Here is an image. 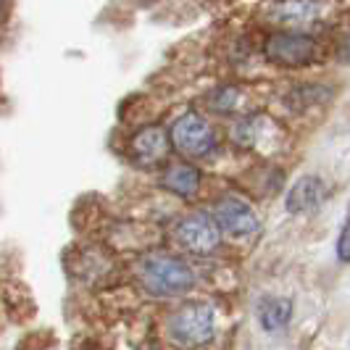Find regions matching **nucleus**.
I'll list each match as a JSON object with an SVG mask.
<instances>
[{"mask_svg": "<svg viewBox=\"0 0 350 350\" xmlns=\"http://www.w3.org/2000/svg\"><path fill=\"white\" fill-rule=\"evenodd\" d=\"M137 280L153 298H179L195 287L193 266L174 253H148L137 261Z\"/></svg>", "mask_w": 350, "mask_h": 350, "instance_id": "obj_1", "label": "nucleus"}, {"mask_svg": "<svg viewBox=\"0 0 350 350\" xmlns=\"http://www.w3.org/2000/svg\"><path fill=\"white\" fill-rule=\"evenodd\" d=\"M166 332L176 345H206L216 332V311L206 300H187L166 319Z\"/></svg>", "mask_w": 350, "mask_h": 350, "instance_id": "obj_2", "label": "nucleus"}, {"mask_svg": "<svg viewBox=\"0 0 350 350\" xmlns=\"http://www.w3.org/2000/svg\"><path fill=\"white\" fill-rule=\"evenodd\" d=\"M169 137H172V148L185 158H203L216 148L213 126H211L200 113H195V111L182 113V116L172 124Z\"/></svg>", "mask_w": 350, "mask_h": 350, "instance_id": "obj_3", "label": "nucleus"}, {"mask_svg": "<svg viewBox=\"0 0 350 350\" xmlns=\"http://www.w3.org/2000/svg\"><path fill=\"white\" fill-rule=\"evenodd\" d=\"M176 243L193 256H211L221 245L224 232L219 227L216 216H211L206 211H195L190 216H185L174 229Z\"/></svg>", "mask_w": 350, "mask_h": 350, "instance_id": "obj_4", "label": "nucleus"}, {"mask_svg": "<svg viewBox=\"0 0 350 350\" xmlns=\"http://www.w3.org/2000/svg\"><path fill=\"white\" fill-rule=\"evenodd\" d=\"M263 53L271 64H280V66H306L316 58L319 48L314 37L300 35V32H280L266 40Z\"/></svg>", "mask_w": 350, "mask_h": 350, "instance_id": "obj_5", "label": "nucleus"}, {"mask_svg": "<svg viewBox=\"0 0 350 350\" xmlns=\"http://www.w3.org/2000/svg\"><path fill=\"white\" fill-rule=\"evenodd\" d=\"M213 216H216L221 232H227L232 237H250V234H258V229H261L258 213L253 211V206L247 200L237 198V195L219 198Z\"/></svg>", "mask_w": 350, "mask_h": 350, "instance_id": "obj_6", "label": "nucleus"}, {"mask_svg": "<svg viewBox=\"0 0 350 350\" xmlns=\"http://www.w3.org/2000/svg\"><path fill=\"white\" fill-rule=\"evenodd\" d=\"M169 153H172V137L158 124L142 126L140 132H135L129 137L126 156H129L132 163H137V166H148V169L158 166V163H163L169 158Z\"/></svg>", "mask_w": 350, "mask_h": 350, "instance_id": "obj_7", "label": "nucleus"}, {"mask_svg": "<svg viewBox=\"0 0 350 350\" xmlns=\"http://www.w3.org/2000/svg\"><path fill=\"white\" fill-rule=\"evenodd\" d=\"M232 137L237 145H243L247 150H271L274 142L282 137V129L269 116H245L234 124Z\"/></svg>", "mask_w": 350, "mask_h": 350, "instance_id": "obj_8", "label": "nucleus"}, {"mask_svg": "<svg viewBox=\"0 0 350 350\" xmlns=\"http://www.w3.org/2000/svg\"><path fill=\"white\" fill-rule=\"evenodd\" d=\"M324 200H327V182L316 174H306L293 182L284 198V206L287 213H311Z\"/></svg>", "mask_w": 350, "mask_h": 350, "instance_id": "obj_9", "label": "nucleus"}, {"mask_svg": "<svg viewBox=\"0 0 350 350\" xmlns=\"http://www.w3.org/2000/svg\"><path fill=\"white\" fill-rule=\"evenodd\" d=\"M321 14V5L316 0H280L271 5V16L277 24L284 27H306L316 21Z\"/></svg>", "mask_w": 350, "mask_h": 350, "instance_id": "obj_10", "label": "nucleus"}, {"mask_svg": "<svg viewBox=\"0 0 350 350\" xmlns=\"http://www.w3.org/2000/svg\"><path fill=\"white\" fill-rule=\"evenodd\" d=\"M161 185L169 190V193L179 195L185 200H193L195 195L200 193V172L195 169L193 163H176L169 166L163 176H161Z\"/></svg>", "mask_w": 350, "mask_h": 350, "instance_id": "obj_11", "label": "nucleus"}, {"mask_svg": "<svg viewBox=\"0 0 350 350\" xmlns=\"http://www.w3.org/2000/svg\"><path fill=\"white\" fill-rule=\"evenodd\" d=\"M293 319V300L290 298H266L258 306V321L266 332H280Z\"/></svg>", "mask_w": 350, "mask_h": 350, "instance_id": "obj_12", "label": "nucleus"}, {"mask_svg": "<svg viewBox=\"0 0 350 350\" xmlns=\"http://www.w3.org/2000/svg\"><path fill=\"white\" fill-rule=\"evenodd\" d=\"M237 105H240V90L234 88H221L211 98V108L219 113H232Z\"/></svg>", "mask_w": 350, "mask_h": 350, "instance_id": "obj_13", "label": "nucleus"}, {"mask_svg": "<svg viewBox=\"0 0 350 350\" xmlns=\"http://www.w3.org/2000/svg\"><path fill=\"white\" fill-rule=\"evenodd\" d=\"M337 258L342 263H350V208L345 213V221H342V229H340V237H337Z\"/></svg>", "mask_w": 350, "mask_h": 350, "instance_id": "obj_14", "label": "nucleus"}, {"mask_svg": "<svg viewBox=\"0 0 350 350\" xmlns=\"http://www.w3.org/2000/svg\"><path fill=\"white\" fill-rule=\"evenodd\" d=\"M340 58L350 64V37H345V42H342V48H340Z\"/></svg>", "mask_w": 350, "mask_h": 350, "instance_id": "obj_15", "label": "nucleus"}, {"mask_svg": "<svg viewBox=\"0 0 350 350\" xmlns=\"http://www.w3.org/2000/svg\"><path fill=\"white\" fill-rule=\"evenodd\" d=\"M3 3H5V0H0V8H3Z\"/></svg>", "mask_w": 350, "mask_h": 350, "instance_id": "obj_16", "label": "nucleus"}]
</instances>
